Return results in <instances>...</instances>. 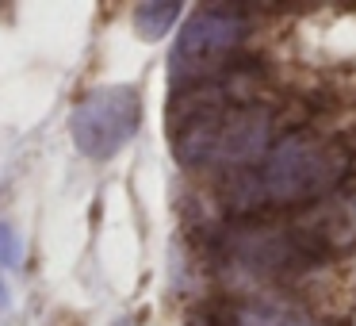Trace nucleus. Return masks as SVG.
Returning a JSON list of instances; mask_svg holds the SVG:
<instances>
[{
	"mask_svg": "<svg viewBox=\"0 0 356 326\" xmlns=\"http://www.w3.org/2000/svg\"><path fill=\"white\" fill-rule=\"evenodd\" d=\"M172 154L188 169L203 165H253L272 146V111L257 104H238L230 88L207 81V85L177 88L169 108Z\"/></svg>",
	"mask_w": 356,
	"mask_h": 326,
	"instance_id": "nucleus-1",
	"label": "nucleus"
},
{
	"mask_svg": "<svg viewBox=\"0 0 356 326\" xmlns=\"http://www.w3.org/2000/svg\"><path fill=\"white\" fill-rule=\"evenodd\" d=\"M348 154L330 142L284 139L268 150L261 169H238L230 177L234 208H261V203H310L345 180Z\"/></svg>",
	"mask_w": 356,
	"mask_h": 326,
	"instance_id": "nucleus-2",
	"label": "nucleus"
},
{
	"mask_svg": "<svg viewBox=\"0 0 356 326\" xmlns=\"http://www.w3.org/2000/svg\"><path fill=\"white\" fill-rule=\"evenodd\" d=\"M245 39V16L226 4L195 8L192 20H184L177 42L169 54V81L177 88L207 85L230 65L234 50Z\"/></svg>",
	"mask_w": 356,
	"mask_h": 326,
	"instance_id": "nucleus-3",
	"label": "nucleus"
},
{
	"mask_svg": "<svg viewBox=\"0 0 356 326\" xmlns=\"http://www.w3.org/2000/svg\"><path fill=\"white\" fill-rule=\"evenodd\" d=\"M142 123V96L131 85H104L92 88L85 100L73 108V142L85 157L104 162L115 157L127 142L138 134Z\"/></svg>",
	"mask_w": 356,
	"mask_h": 326,
	"instance_id": "nucleus-4",
	"label": "nucleus"
},
{
	"mask_svg": "<svg viewBox=\"0 0 356 326\" xmlns=\"http://www.w3.org/2000/svg\"><path fill=\"white\" fill-rule=\"evenodd\" d=\"M180 4L177 0H157V4H138L134 8V31L142 35L146 42H157L169 35V27L177 24Z\"/></svg>",
	"mask_w": 356,
	"mask_h": 326,
	"instance_id": "nucleus-5",
	"label": "nucleus"
},
{
	"mask_svg": "<svg viewBox=\"0 0 356 326\" xmlns=\"http://www.w3.org/2000/svg\"><path fill=\"white\" fill-rule=\"evenodd\" d=\"M234 326H310V323L291 307H261V303H253V307L234 311Z\"/></svg>",
	"mask_w": 356,
	"mask_h": 326,
	"instance_id": "nucleus-6",
	"label": "nucleus"
},
{
	"mask_svg": "<svg viewBox=\"0 0 356 326\" xmlns=\"http://www.w3.org/2000/svg\"><path fill=\"white\" fill-rule=\"evenodd\" d=\"M115 326H134V323H131V318H119V323H115Z\"/></svg>",
	"mask_w": 356,
	"mask_h": 326,
	"instance_id": "nucleus-7",
	"label": "nucleus"
},
{
	"mask_svg": "<svg viewBox=\"0 0 356 326\" xmlns=\"http://www.w3.org/2000/svg\"><path fill=\"white\" fill-rule=\"evenodd\" d=\"M0 303H4V288H0Z\"/></svg>",
	"mask_w": 356,
	"mask_h": 326,
	"instance_id": "nucleus-8",
	"label": "nucleus"
}]
</instances>
